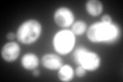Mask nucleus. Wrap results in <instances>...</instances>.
<instances>
[{
  "label": "nucleus",
  "instance_id": "nucleus-13",
  "mask_svg": "<svg viewBox=\"0 0 123 82\" xmlns=\"http://www.w3.org/2000/svg\"><path fill=\"white\" fill-rule=\"evenodd\" d=\"M102 23H105V24H111V23H113L112 21V18L110 17L109 14H105L102 17V19H101Z\"/></svg>",
  "mask_w": 123,
  "mask_h": 82
},
{
  "label": "nucleus",
  "instance_id": "nucleus-8",
  "mask_svg": "<svg viewBox=\"0 0 123 82\" xmlns=\"http://www.w3.org/2000/svg\"><path fill=\"white\" fill-rule=\"evenodd\" d=\"M21 64L26 70H34L39 66V58L34 53H26L22 57Z\"/></svg>",
  "mask_w": 123,
  "mask_h": 82
},
{
  "label": "nucleus",
  "instance_id": "nucleus-15",
  "mask_svg": "<svg viewBox=\"0 0 123 82\" xmlns=\"http://www.w3.org/2000/svg\"><path fill=\"white\" fill-rule=\"evenodd\" d=\"M33 75L35 76V77L36 76H39L40 75V71H39V70H37V69H34L33 70Z\"/></svg>",
  "mask_w": 123,
  "mask_h": 82
},
{
  "label": "nucleus",
  "instance_id": "nucleus-4",
  "mask_svg": "<svg viewBox=\"0 0 123 82\" xmlns=\"http://www.w3.org/2000/svg\"><path fill=\"white\" fill-rule=\"evenodd\" d=\"M75 34L69 30H62L53 37V47L59 53L67 54L75 46Z\"/></svg>",
  "mask_w": 123,
  "mask_h": 82
},
{
  "label": "nucleus",
  "instance_id": "nucleus-9",
  "mask_svg": "<svg viewBox=\"0 0 123 82\" xmlns=\"http://www.w3.org/2000/svg\"><path fill=\"white\" fill-rule=\"evenodd\" d=\"M85 8H86V11L90 15L98 17V15H99L103 13L104 5L98 0H88L85 3Z\"/></svg>",
  "mask_w": 123,
  "mask_h": 82
},
{
  "label": "nucleus",
  "instance_id": "nucleus-5",
  "mask_svg": "<svg viewBox=\"0 0 123 82\" xmlns=\"http://www.w3.org/2000/svg\"><path fill=\"white\" fill-rule=\"evenodd\" d=\"M53 19L57 26L62 28H68L74 24V13L68 7H60L53 13Z\"/></svg>",
  "mask_w": 123,
  "mask_h": 82
},
{
  "label": "nucleus",
  "instance_id": "nucleus-6",
  "mask_svg": "<svg viewBox=\"0 0 123 82\" xmlns=\"http://www.w3.org/2000/svg\"><path fill=\"white\" fill-rule=\"evenodd\" d=\"M21 53V47L18 43L10 41L8 43L3 45L1 49V57L6 62H14L18 57Z\"/></svg>",
  "mask_w": 123,
  "mask_h": 82
},
{
  "label": "nucleus",
  "instance_id": "nucleus-3",
  "mask_svg": "<svg viewBox=\"0 0 123 82\" xmlns=\"http://www.w3.org/2000/svg\"><path fill=\"white\" fill-rule=\"evenodd\" d=\"M75 62L83 68L86 69V71H95L101 66V57L98 53L90 51L84 47L77 48L74 52Z\"/></svg>",
  "mask_w": 123,
  "mask_h": 82
},
{
  "label": "nucleus",
  "instance_id": "nucleus-10",
  "mask_svg": "<svg viewBox=\"0 0 123 82\" xmlns=\"http://www.w3.org/2000/svg\"><path fill=\"white\" fill-rule=\"evenodd\" d=\"M74 78V70L71 66L69 65H65L62 66L59 69V79L64 81V82H68L73 80Z\"/></svg>",
  "mask_w": 123,
  "mask_h": 82
},
{
  "label": "nucleus",
  "instance_id": "nucleus-7",
  "mask_svg": "<svg viewBox=\"0 0 123 82\" xmlns=\"http://www.w3.org/2000/svg\"><path fill=\"white\" fill-rule=\"evenodd\" d=\"M42 66L49 70H59L63 66V60L60 56L55 53H46L42 57Z\"/></svg>",
  "mask_w": 123,
  "mask_h": 82
},
{
  "label": "nucleus",
  "instance_id": "nucleus-1",
  "mask_svg": "<svg viewBox=\"0 0 123 82\" xmlns=\"http://www.w3.org/2000/svg\"><path fill=\"white\" fill-rule=\"evenodd\" d=\"M87 38L93 43H113L121 36L120 27L116 24L95 23L87 29Z\"/></svg>",
  "mask_w": 123,
  "mask_h": 82
},
{
  "label": "nucleus",
  "instance_id": "nucleus-14",
  "mask_svg": "<svg viewBox=\"0 0 123 82\" xmlns=\"http://www.w3.org/2000/svg\"><path fill=\"white\" fill-rule=\"evenodd\" d=\"M17 37V35H15L14 33H11V32H9V33H7V35H6V38L8 39L9 41H13V39Z\"/></svg>",
  "mask_w": 123,
  "mask_h": 82
},
{
  "label": "nucleus",
  "instance_id": "nucleus-11",
  "mask_svg": "<svg viewBox=\"0 0 123 82\" xmlns=\"http://www.w3.org/2000/svg\"><path fill=\"white\" fill-rule=\"evenodd\" d=\"M87 30L86 23L83 21H77L72 25V32L75 35H82Z\"/></svg>",
  "mask_w": 123,
  "mask_h": 82
},
{
  "label": "nucleus",
  "instance_id": "nucleus-2",
  "mask_svg": "<svg viewBox=\"0 0 123 82\" xmlns=\"http://www.w3.org/2000/svg\"><path fill=\"white\" fill-rule=\"evenodd\" d=\"M42 32V26L39 21L30 19L25 21L18 27L17 38L24 44H32L39 39Z\"/></svg>",
  "mask_w": 123,
  "mask_h": 82
},
{
  "label": "nucleus",
  "instance_id": "nucleus-12",
  "mask_svg": "<svg viewBox=\"0 0 123 82\" xmlns=\"http://www.w3.org/2000/svg\"><path fill=\"white\" fill-rule=\"evenodd\" d=\"M75 74L78 77H84L86 75V69L85 68H83L82 66H78V67L76 68V70H75Z\"/></svg>",
  "mask_w": 123,
  "mask_h": 82
}]
</instances>
